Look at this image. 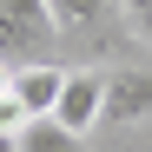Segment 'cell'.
<instances>
[{"instance_id":"cell-9","label":"cell","mask_w":152,"mask_h":152,"mask_svg":"<svg viewBox=\"0 0 152 152\" xmlns=\"http://www.w3.org/2000/svg\"><path fill=\"white\" fill-rule=\"evenodd\" d=\"M0 152H20V139H13V132H0Z\"/></svg>"},{"instance_id":"cell-3","label":"cell","mask_w":152,"mask_h":152,"mask_svg":"<svg viewBox=\"0 0 152 152\" xmlns=\"http://www.w3.org/2000/svg\"><path fill=\"white\" fill-rule=\"evenodd\" d=\"M53 119L66 126V132H93L99 119H106V73H93V66H73L66 73V86H60V106H53Z\"/></svg>"},{"instance_id":"cell-7","label":"cell","mask_w":152,"mask_h":152,"mask_svg":"<svg viewBox=\"0 0 152 152\" xmlns=\"http://www.w3.org/2000/svg\"><path fill=\"white\" fill-rule=\"evenodd\" d=\"M119 20H126V27H132L145 46H152V0H119Z\"/></svg>"},{"instance_id":"cell-6","label":"cell","mask_w":152,"mask_h":152,"mask_svg":"<svg viewBox=\"0 0 152 152\" xmlns=\"http://www.w3.org/2000/svg\"><path fill=\"white\" fill-rule=\"evenodd\" d=\"M20 152H86V139L66 132V126L46 113V119H27V126H20Z\"/></svg>"},{"instance_id":"cell-8","label":"cell","mask_w":152,"mask_h":152,"mask_svg":"<svg viewBox=\"0 0 152 152\" xmlns=\"http://www.w3.org/2000/svg\"><path fill=\"white\" fill-rule=\"evenodd\" d=\"M13 93V66H0V99H7Z\"/></svg>"},{"instance_id":"cell-5","label":"cell","mask_w":152,"mask_h":152,"mask_svg":"<svg viewBox=\"0 0 152 152\" xmlns=\"http://www.w3.org/2000/svg\"><path fill=\"white\" fill-rule=\"evenodd\" d=\"M60 86H66V66L53 60V66H20L13 73V93H20V106H27L33 119H46L60 106Z\"/></svg>"},{"instance_id":"cell-4","label":"cell","mask_w":152,"mask_h":152,"mask_svg":"<svg viewBox=\"0 0 152 152\" xmlns=\"http://www.w3.org/2000/svg\"><path fill=\"white\" fill-rule=\"evenodd\" d=\"M99 126H152V66L106 73V119Z\"/></svg>"},{"instance_id":"cell-2","label":"cell","mask_w":152,"mask_h":152,"mask_svg":"<svg viewBox=\"0 0 152 152\" xmlns=\"http://www.w3.org/2000/svg\"><path fill=\"white\" fill-rule=\"evenodd\" d=\"M46 7H53L60 46H86V53H99V46L113 40V27H119V0H46Z\"/></svg>"},{"instance_id":"cell-1","label":"cell","mask_w":152,"mask_h":152,"mask_svg":"<svg viewBox=\"0 0 152 152\" xmlns=\"http://www.w3.org/2000/svg\"><path fill=\"white\" fill-rule=\"evenodd\" d=\"M60 60V27L46 0H0V66H53Z\"/></svg>"}]
</instances>
